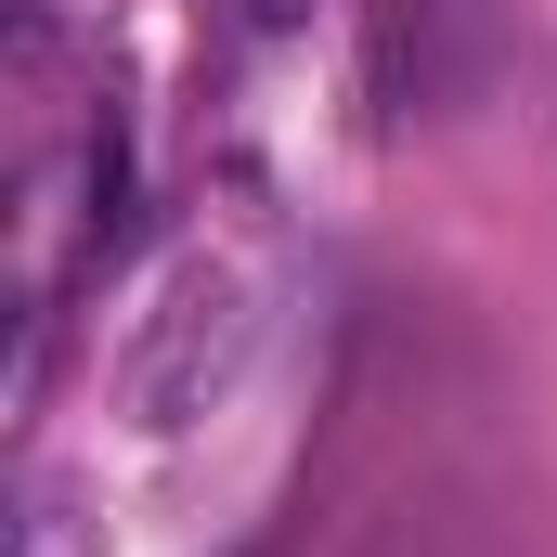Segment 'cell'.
Segmentation results:
<instances>
[{"instance_id":"cell-3","label":"cell","mask_w":557,"mask_h":557,"mask_svg":"<svg viewBox=\"0 0 557 557\" xmlns=\"http://www.w3.org/2000/svg\"><path fill=\"white\" fill-rule=\"evenodd\" d=\"M247 26H260V39H298V26H311V0H247Z\"/></svg>"},{"instance_id":"cell-2","label":"cell","mask_w":557,"mask_h":557,"mask_svg":"<svg viewBox=\"0 0 557 557\" xmlns=\"http://www.w3.org/2000/svg\"><path fill=\"white\" fill-rule=\"evenodd\" d=\"M13 557H104V493L65 467H26L13 480Z\"/></svg>"},{"instance_id":"cell-1","label":"cell","mask_w":557,"mask_h":557,"mask_svg":"<svg viewBox=\"0 0 557 557\" xmlns=\"http://www.w3.org/2000/svg\"><path fill=\"white\" fill-rule=\"evenodd\" d=\"M247 363H260V260L182 247L156 273V298L131 311V337H117V416L143 441H182L195 416H221L247 389Z\"/></svg>"}]
</instances>
